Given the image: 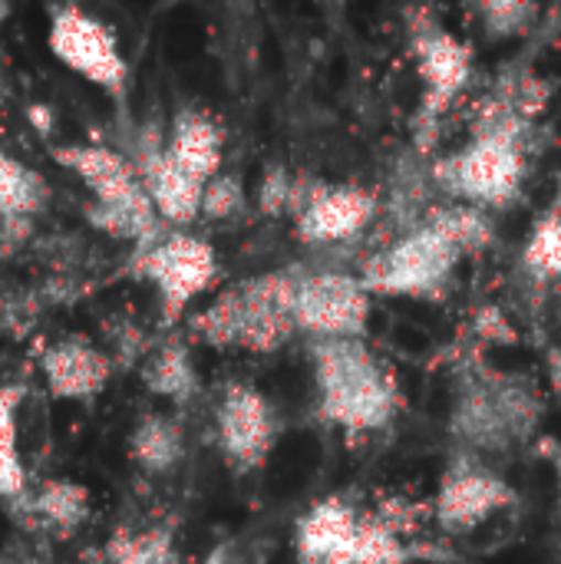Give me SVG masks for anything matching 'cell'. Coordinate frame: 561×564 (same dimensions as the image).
Returning a JSON list of instances; mask_svg holds the SVG:
<instances>
[{"label": "cell", "instance_id": "cell-2", "mask_svg": "<svg viewBox=\"0 0 561 564\" xmlns=\"http://www.w3.org/2000/svg\"><path fill=\"white\" fill-rule=\"evenodd\" d=\"M314 383L321 416L347 436H367L393 423L400 383L364 340H314Z\"/></svg>", "mask_w": 561, "mask_h": 564}, {"label": "cell", "instance_id": "cell-7", "mask_svg": "<svg viewBox=\"0 0 561 564\" xmlns=\"http://www.w3.org/2000/svg\"><path fill=\"white\" fill-rule=\"evenodd\" d=\"M410 17V50L423 83L420 119L433 129L473 76V46L446 30L433 10H407Z\"/></svg>", "mask_w": 561, "mask_h": 564}, {"label": "cell", "instance_id": "cell-15", "mask_svg": "<svg viewBox=\"0 0 561 564\" xmlns=\"http://www.w3.org/2000/svg\"><path fill=\"white\" fill-rule=\"evenodd\" d=\"M360 516L344 496L314 502L294 529L298 564H354Z\"/></svg>", "mask_w": 561, "mask_h": 564}, {"label": "cell", "instance_id": "cell-9", "mask_svg": "<svg viewBox=\"0 0 561 564\" xmlns=\"http://www.w3.org/2000/svg\"><path fill=\"white\" fill-rule=\"evenodd\" d=\"M370 297L360 274H301L294 291V327L311 340H364L370 330Z\"/></svg>", "mask_w": 561, "mask_h": 564}, {"label": "cell", "instance_id": "cell-19", "mask_svg": "<svg viewBox=\"0 0 561 564\" xmlns=\"http://www.w3.org/2000/svg\"><path fill=\"white\" fill-rule=\"evenodd\" d=\"M129 456L142 473H152V476L172 473L185 456V433L179 420L165 413L142 416L129 436Z\"/></svg>", "mask_w": 561, "mask_h": 564}, {"label": "cell", "instance_id": "cell-34", "mask_svg": "<svg viewBox=\"0 0 561 564\" xmlns=\"http://www.w3.org/2000/svg\"><path fill=\"white\" fill-rule=\"evenodd\" d=\"M555 473H559V502H561V449H559V456H555Z\"/></svg>", "mask_w": 561, "mask_h": 564}, {"label": "cell", "instance_id": "cell-1", "mask_svg": "<svg viewBox=\"0 0 561 564\" xmlns=\"http://www.w3.org/2000/svg\"><path fill=\"white\" fill-rule=\"evenodd\" d=\"M529 129L532 119L516 106L486 99L476 109L470 142L436 165L440 185L483 212L513 205L522 195Z\"/></svg>", "mask_w": 561, "mask_h": 564}, {"label": "cell", "instance_id": "cell-26", "mask_svg": "<svg viewBox=\"0 0 561 564\" xmlns=\"http://www.w3.org/2000/svg\"><path fill=\"white\" fill-rule=\"evenodd\" d=\"M486 36L493 40H509V36H522L532 30V23L539 20V7L536 3H519V0H496V3H479L476 7Z\"/></svg>", "mask_w": 561, "mask_h": 564}, {"label": "cell", "instance_id": "cell-8", "mask_svg": "<svg viewBox=\"0 0 561 564\" xmlns=\"http://www.w3.org/2000/svg\"><path fill=\"white\" fill-rule=\"evenodd\" d=\"M53 56L109 93L112 99L126 96L129 86V63L116 43V33L93 13H86L76 3H63L50 10V36H46Z\"/></svg>", "mask_w": 561, "mask_h": 564}, {"label": "cell", "instance_id": "cell-14", "mask_svg": "<svg viewBox=\"0 0 561 564\" xmlns=\"http://www.w3.org/2000/svg\"><path fill=\"white\" fill-rule=\"evenodd\" d=\"M377 215L374 192L360 185H321L304 212L294 218L298 238L304 245H337L357 238Z\"/></svg>", "mask_w": 561, "mask_h": 564}, {"label": "cell", "instance_id": "cell-18", "mask_svg": "<svg viewBox=\"0 0 561 564\" xmlns=\"http://www.w3.org/2000/svg\"><path fill=\"white\" fill-rule=\"evenodd\" d=\"M23 506V522L30 529H56L63 535H73L89 519V492L79 482L69 479H46L33 499L20 496L13 499Z\"/></svg>", "mask_w": 561, "mask_h": 564}, {"label": "cell", "instance_id": "cell-21", "mask_svg": "<svg viewBox=\"0 0 561 564\" xmlns=\"http://www.w3.org/2000/svg\"><path fill=\"white\" fill-rule=\"evenodd\" d=\"M50 188L43 175H36L30 165L17 162L10 152L0 149V218L10 215H33L46 205Z\"/></svg>", "mask_w": 561, "mask_h": 564}, {"label": "cell", "instance_id": "cell-12", "mask_svg": "<svg viewBox=\"0 0 561 564\" xmlns=\"http://www.w3.org/2000/svg\"><path fill=\"white\" fill-rule=\"evenodd\" d=\"M50 155L60 165L73 169L86 182L96 205L132 215L139 221L162 225V218H159L136 165L129 162V155H122L109 145H56Z\"/></svg>", "mask_w": 561, "mask_h": 564}, {"label": "cell", "instance_id": "cell-32", "mask_svg": "<svg viewBox=\"0 0 561 564\" xmlns=\"http://www.w3.org/2000/svg\"><path fill=\"white\" fill-rule=\"evenodd\" d=\"M26 119L33 122V129H36L40 135H50V132H53V109H50V106L33 102V106L26 109Z\"/></svg>", "mask_w": 561, "mask_h": 564}, {"label": "cell", "instance_id": "cell-6", "mask_svg": "<svg viewBox=\"0 0 561 564\" xmlns=\"http://www.w3.org/2000/svg\"><path fill=\"white\" fill-rule=\"evenodd\" d=\"M132 274L155 288L162 321L175 324L188 304L218 281V254L205 238L172 231L136 254Z\"/></svg>", "mask_w": 561, "mask_h": 564}, {"label": "cell", "instance_id": "cell-36", "mask_svg": "<svg viewBox=\"0 0 561 564\" xmlns=\"http://www.w3.org/2000/svg\"><path fill=\"white\" fill-rule=\"evenodd\" d=\"M7 93V76H3V66H0V96Z\"/></svg>", "mask_w": 561, "mask_h": 564}, {"label": "cell", "instance_id": "cell-27", "mask_svg": "<svg viewBox=\"0 0 561 564\" xmlns=\"http://www.w3.org/2000/svg\"><path fill=\"white\" fill-rule=\"evenodd\" d=\"M40 291H0V334L10 340H23L43 311Z\"/></svg>", "mask_w": 561, "mask_h": 564}, {"label": "cell", "instance_id": "cell-4", "mask_svg": "<svg viewBox=\"0 0 561 564\" xmlns=\"http://www.w3.org/2000/svg\"><path fill=\"white\" fill-rule=\"evenodd\" d=\"M542 416V403L536 390L522 380L493 377L473 380L450 416L453 436L466 446L463 453H496L519 440H526Z\"/></svg>", "mask_w": 561, "mask_h": 564}, {"label": "cell", "instance_id": "cell-11", "mask_svg": "<svg viewBox=\"0 0 561 564\" xmlns=\"http://www.w3.org/2000/svg\"><path fill=\"white\" fill-rule=\"evenodd\" d=\"M513 502L516 492L499 473L483 466L476 453H460V459L440 479L433 512L443 532L463 535L486 525L496 512L509 509Z\"/></svg>", "mask_w": 561, "mask_h": 564}, {"label": "cell", "instance_id": "cell-31", "mask_svg": "<svg viewBox=\"0 0 561 564\" xmlns=\"http://www.w3.org/2000/svg\"><path fill=\"white\" fill-rule=\"evenodd\" d=\"M268 555L261 545H255L251 539H231L225 545H218L215 552H208V558L202 564H265Z\"/></svg>", "mask_w": 561, "mask_h": 564}, {"label": "cell", "instance_id": "cell-22", "mask_svg": "<svg viewBox=\"0 0 561 564\" xmlns=\"http://www.w3.org/2000/svg\"><path fill=\"white\" fill-rule=\"evenodd\" d=\"M410 549L403 545V529L400 519L390 512L377 516H360V532H357V555L354 564H407Z\"/></svg>", "mask_w": 561, "mask_h": 564}, {"label": "cell", "instance_id": "cell-13", "mask_svg": "<svg viewBox=\"0 0 561 564\" xmlns=\"http://www.w3.org/2000/svg\"><path fill=\"white\" fill-rule=\"evenodd\" d=\"M129 162L136 165L155 212L162 221L169 225H192L195 218H202V198H205V185L198 178H192L169 152H165V135L149 126L136 135Z\"/></svg>", "mask_w": 561, "mask_h": 564}, {"label": "cell", "instance_id": "cell-5", "mask_svg": "<svg viewBox=\"0 0 561 564\" xmlns=\"http://www.w3.org/2000/svg\"><path fill=\"white\" fill-rule=\"evenodd\" d=\"M460 258L463 251L456 248V241L427 218L423 225L410 228L403 238L377 251L364 264L360 281L370 294L436 297L450 284Z\"/></svg>", "mask_w": 561, "mask_h": 564}, {"label": "cell", "instance_id": "cell-28", "mask_svg": "<svg viewBox=\"0 0 561 564\" xmlns=\"http://www.w3.org/2000/svg\"><path fill=\"white\" fill-rule=\"evenodd\" d=\"M245 205V192L238 185L235 175H215L208 185H205V198H202V218H215V221H225L231 215H238Z\"/></svg>", "mask_w": 561, "mask_h": 564}, {"label": "cell", "instance_id": "cell-33", "mask_svg": "<svg viewBox=\"0 0 561 564\" xmlns=\"http://www.w3.org/2000/svg\"><path fill=\"white\" fill-rule=\"evenodd\" d=\"M549 383H552V393L559 397L561 403V347L552 350V357H549Z\"/></svg>", "mask_w": 561, "mask_h": 564}, {"label": "cell", "instance_id": "cell-17", "mask_svg": "<svg viewBox=\"0 0 561 564\" xmlns=\"http://www.w3.org/2000/svg\"><path fill=\"white\" fill-rule=\"evenodd\" d=\"M165 152L202 185H208L215 175H222V159H225V132L222 126L202 112V109H179L169 135H165Z\"/></svg>", "mask_w": 561, "mask_h": 564}, {"label": "cell", "instance_id": "cell-20", "mask_svg": "<svg viewBox=\"0 0 561 564\" xmlns=\"http://www.w3.org/2000/svg\"><path fill=\"white\" fill-rule=\"evenodd\" d=\"M142 383L149 393L165 397L172 403H188L198 393V373L192 354L182 340H165L142 364Z\"/></svg>", "mask_w": 561, "mask_h": 564}, {"label": "cell", "instance_id": "cell-35", "mask_svg": "<svg viewBox=\"0 0 561 564\" xmlns=\"http://www.w3.org/2000/svg\"><path fill=\"white\" fill-rule=\"evenodd\" d=\"M7 17H10V7H7V3H3V0H0V23H3V20H7Z\"/></svg>", "mask_w": 561, "mask_h": 564}, {"label": "cell", "instance_id": "cell-25", "mask_svg": "<svg viewBox=\"0 0 561 564\" xmlns=\"http://www.w3.org/2000/svg\"><path fill=\"white\" fill-rule=\"evenodd\" d=\"M522 264L542 278V281H561V215L549 212L536 221L526 251H522Z\"/></svg>", "mask_w": 561, "mask_h": 564}, {"label": "cell", "instance_id": "cell-16", "mask_svg": "<svg viewBox=\"0 0 561 564\" xmlns=\"http://www.w3.org/2000/svg\"><path fill=\"white\" fill-rule=\"evenodd\" d=\"M112 357L99 350L93 340L73 334L50 344L40 357L43 380L53 397L60 400H89L96 397L112 377Z\"/></svg>", "mask_w": 561, "mask_h": 564}, {"label": "cell", "instance_id": "cell-30", "mask_svg": "<svg viewBox=\"0 0 561 564\" xmlns=\"http://www.w3.org/2000/svg\"><path fill=\"white\" fill-rule=\"evenodd\" d=\"M33 241V215L0 218V258H13Z\"/></svg>", "mask_w": 561, "mask_h": 564}, {"label": "cell", "instance_id": "cell-29", "mask_svg": "<svg viewBox=\"0 0 561 564\" xmlns=\"http://www.w3.org/2000/svg\"><path fill=\"white\" fill-rule=\"evenodd\" d=\"M291 192H294V175L284 165H274L265 172L258 185V205L265 215H288L291 208Z\"/></svg>", "mask_w": 561, "mask_h": 564}, {"label": "cell", "instance_id": "cell-24", "mask_svg": "<svg viewBox=\"0 0 561 564\" xmlns=\"http://www.w3.org/2000/svg\"><path fill=\"white\" fill-rule=\"evenodd\" d=\"M430 221L440 225L456 241V248L463 254L466 251H483L496 238V228L489 221V212H483L476 205H466V202L463 205H453V208H436V215Z\"/></svg>", "mask_w": 561, "mask_h": 564}, {"label": "cell", "instance_id": "cell-3", "mask_svg": "<svg viewBox=\"0 0 561 564\" xmlns=\"http://www.w3.org/2000/svg\"><path fill=\"white\" fill-rule=\"evenodd\" d=\"M294 291L298 274L271 271L248 278L228 291H222L205 311L192 317V334L208 347L271 354L278 350L294 327Z\"/></svg>", "mask_w": 561, "mask_h": 564}, {"label": "cell", "instance_id": "cell-23", "mask_svg": "<svg viewBox=\"0 0 561 564\" xmlns=\"http://www.w3.org/2000/svg\"><path fill=\"white\" fill-rule=\"evenodd\" d=\"M23 387H0V496L20 499L26 496V473L17 449V403Z\"/></svg>", "mask_w": 561, "mask_h": 564}, {"label": "cell", "instance_id": "cell-10", "mask_svg": "<svg viewBox=\"0 0 561 564\" xmlns=\"http://www.w3.org/2000/svg\"><path fill=\"white\" fill-rule=\"evenodd\" d=\"M278 416L271 400L245 380H231L215 406V436L222 459L231 473L245 476L261 469L278 446Z\"/></svg>", "mask_w": 561, "mask_h": 564}]
</instances>
